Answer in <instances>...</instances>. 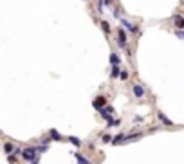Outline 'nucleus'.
I'll list each match as a JSON object with an SVG mask.
<instances>
[{
	"instance_id": "nucleus-21",
	"label": "nucleus",
	"mask_w": 184,
	"mask_h": 164,
	"mask_svg": "<svg viewBox=\"0 0 184 164\" xmlns=\"http://www.w3.org/2000/svg\"><path fill=\"white\" fill-rule=\"evenodd\" d=\"M105 4H107V6H112V0H105Z\"/></svg>"
},
{
	"instance_id": "nucleus-15",
	"label": "nucleus",
	"mask_w": 184,
	"mask_h": 164,
	"mask_svg": "<svg viewBox=\"0 0 184 164\" xmlns=\"http://www.w3.org/2000/svg\"><path fill=\"white\" fill-rule=\"evenodd\" d=\"M101 27H103V31H105V34H110V25H108L105 20L101 22Z\"/></svg>"
},
{
	"instance_id": "nucleus-12",
	"label": "nucleus",
	"mask_w": 184,
	"mask_h": 164,
	"mask_svg": "<svg viewBox=\"0 0 184 164\" xmlns=\"http://www.w3.org/2000/svg\"><path fill=\"white\" fill-rule=\"evenodd\" d=\"M112 78H119L121 76V71H119V67L117 65H112V74H110Z\"/></svg>"
},
{
	"instance_id": "nucleus-2",
	"label": "nucleus",
	"mask_w": 184,
	"mask_h": 164,
	"mask_svg": "<svg viewBox=\"0 0 184 164\" xmlns=\"http://www.w3.org/2000/svg\"><path fill=\"white\" fill-rule=\"evenodd\" d=\"M105 105H107V99H105V97H96V99H94V101H92V106H94V108H96V110H103V108H105Z\"/></svg>"
},
{
	"instance_id": "nucleus-13",
	"label": "nucleus",
	"mask_w": 184,
	"mask_h": 164,
	"mask_svg": "<svg viewBox=\"0 0 184 164\" xmlns=\"http://www.w3.org/2000/svg\"><path fill=\"white\" fill-rule=\"evenodd\" d=\"M51 139H54V141H61V133L58 132V130H51Z\"/></svg>"
},
{
	"instance_id": "nucleus-10",
	"label": "nucleus",
	"mask_w": 184,
	"mask_h": 164,
	"mask_svg": "<svg viewBox=\"0 0 184 164\" xmlns=\"http://www.w3.org/2000/svg\"><path fill=\"white\" fill-rule=\"evenodd\" d=\"M15 148H16V146H13L11 143H6V144H4V152H6L7 155L13 153V152H15Z\"/></svg>"
},
{
	"instance_id": "nucleus-3",
	"label": "nucleus",
	"mask_w": 184,
	"mask_h": 164,
	"mask_svg": "<svg viewBox=\"0 0 184 164\" xmlns=\"http://www.w3.org/2000/svg\"><path fill=\"white\" fill-rule=\"evenodd\" d=\"M117 41H119V47H121V49L126 47V34H125V29H117Z\"/></svg>"
},
{
	"instance_id": "nucleus-1",
	"label": "nucleus",
	"mask_w": 184,
	"mask_h": 164,
	"mask_svg": "<svg viewBox=\"0 0 184 164\" xmlns=\"http://www.w3.org/2000/svg\"><path fill=\"white\" fill-rule=\"evenodd\" d=\"M36 153H38V148H34V146H29V148L22 150V155H24V159H25L27 162H33V161L36 159Z\"/></svg>"
},
{
	"instance_id": "nucleus-22",
	"label": "nucleus",
	"mask_w": 184,
	"mask_h": 164,
	"mask_svg": "<svg viewBox=\"0 0 184 164\" xmlns=\"http://www.w3.org/2000/svg\"><path fill=\"white\" fill-rule=\"evenodd\" d=\"M31 164H38V159H34V161H33Z\"/></svg>"
},
{
	"instance_id": "nucleus-5",
	"label": "nucleus",
	"mask_w": 184,
	"mask_h": 164,
	"mask_svg": "<svg viewBox=\"0 0 184 164\" xmlns=\"http://www.w3.org/2000/svg\"><path fill=\"white\" fill-rule=\"evenodd\" d=\"M173 24L179 27V29H184V16H182V15H175V16H173Z\"/></svg>"
},
{
	"instance_id": "nucleus-17",
	"label": "nucleus",
	"mask_w": 184,
	"mask_h": 164,
	"mask_svg": "<svg viewBox=\"0 0 184 164\" xmlns=\"http://www.w3.org/2000/svg\"><path fill=\"white\" fill-rule=\"evenodd\" d=\"M107 123H108V126H116V124H119L121 121H119V119H110V121H107Z\"/></svg>"
},
{
	"instance_id": "nucleus-20",
	"label": "nucleus",
	"mask_w": 184,
	"mask_h": 164,
	"mask_svg": "<svg viewBox=\"0 0 184 164\" xmlns=\"http://www.w3.org/2000/svg\"><path fill=\"white\" fill-rule=\"evenodd\" d=\"M177 36H179V38H181V40H184V29H181V31L177 32Z\"/></svg>"
},
{
	"instance_id": "nucleus-11",
	"label": "nucleus",
	"mask_w": 184,
	"mask_h": 164,
	"mask_svg": "<svg viewBox=\"0 0 184 164\" xmlns=\"http://www.w3.org/2000/svg\"><path fill=\"white\" fill-rule=\"evenodd\" d=\"M119 62H121L119 56H117L116 52H112V54H110V63H112V65H119Z\"/></svg>"
},
{
	"instance_id": "nucleus-19",
	"label": "nucleus",
	"mask_w": 184,
	"mask_h": 164,
	"mask_svg": "<svg viewBox=\"0 0 184 164\" xmlns=\"http://www.w3.org/2000/svg\"><path fill=\"white\" fill-rule=\"evenodd\" d=\"M7 161H9V162H15V161H16V153H15V155L11 153L9 157H7Z\"/></svg>"
},
{
	"instance_id": "nucleus-14",
	"label": "nucleus",
	"mask_w": 184,
	"mask_h": 164,
	"mask_svg": "<svg viewBox=\"0 0 184 164\" xmlns=\"http://www.w3.org/2000/svg\"><path fill=\"white\" fill-rule=\"evenodd\" d=\"M47 150H49V141H45V143H42L40 146H38V152H47Z\"/></svg>"
},
{
	"instance_id": "nucleus-9",
	"label": "nucleus",
	"mask_w": 184,
	"mask_h": 164,
	"mask_svg": "<svg viewBox=\"0 0 184 164\" xmlns=\"http://www.w3.org/2000/svg\"><path fill=\"white\" fill-rule=\"evenodd\" d=\"M74 159H78V164H90V161L89 159H85L83 155H80V153H74Z\"/></svg>"
},
{
	"instance_id": "nucleus-18",
	"label": "nucleus",
	"mask_w": 184,
	"mask_h": 164,
	"mask_svg": "<svg viewBox=\"0 0 184 164\" xmlns=\"http://www.w3.org/2000/svg\"><path fill=\"white\" fill-rule=\"evenodd\" d=\"M121 80H128V72L126 71H121V76H119Z\"/></svg>"
},
{
	"instance_id": "nucleus-8",
	"label": "nucleus",
	"mask_w": 184,
	"mask_h": 164,
	"mask_svg": "<svg viewBox=\"0 0 184 164\" xmlns=\"http://www.w3.org/2000/svg\"><path fill=\"white\" fill-rule=\"evenodd\" d=\"M123 25H125V27H126V29H128L130 32H139V29H137L135 25H132L130 22H128V20H125V18H123Z\"/></svg>"
},
{
	"instance_id": "nucleus-6",
	"label": "nucleus",
	"mask_w": 184,
	"mask_h": 164,
	"mask_svg": "<svg viewBox=\"0 0 184 164\" xmlns=\"http://www.w3.org/2000/svg\"><path fill=\"white\" fill-rule=\"evenodd\" d=\"M157 117H159V121H161V123H164L166 126H173V123H172V121H170V119H168V117H166V115H164L163 112H159V114H157Z\"/></svg>"
},
{
	"instance_id": "nucleus-4",
	"label": "nucleus",
	"mask_w": 184,
	"mask_h": 164,
	"mask_svg": "<svg viewBox=\"0 0 184 164\" xmlns=\"http://www.w3.org/2000/svg\"><path fill=\"white\" fill-rule=\"evenodd\" d=\"M99 112H101V117L105 119V121H110V119H112V115H110V114L114 112V108H112V106H105V108L99 110Z\"/></svg>"
},
{
	"instance_id": "nucleus-7",
	"label": "nucleus",
	"mask_w": 184,
	"mask_h": 164,
	"mask_svg": "<svg viewBox=\"0 0 184 164\" xmlns=\"http://www.w3.org/2000/svg\"><path fill=\"white\" fill-rule=\"evenodd\" d=\"M134 96H135V97H143L144 96V88L141 85H135V87H134Z\"/></svg>"
},
{
	"instance_id": "nucleus-16",
	"label": "nucleus",
	"mask_w": 184,
	"mask_h": 164,
	"mask_svg": "<svg viewBox=\"0 0 184 164\" xmlns=\"http://www.w3.org/2000/svg\"><path fill=\"white\" fill-rule=\"evenodd\" d=\"M69 139H71V143L74 144V146H81V141H80V139H78V137H69Z\"/></svg>"
}]
</instances>
